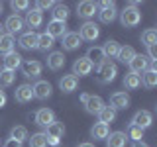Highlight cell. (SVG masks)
<instances>
[{"mask_svg": "<svg viewBox=\"0 0 157 147\" xmlns=\"http://www.w3.org/2000/svg\"><path fill=\"white\" fill-rule=\"evenodd\" d=\"M141 43H144L145 47H151L157 43V29H145L144 33H141Z\"/></svg>", "mask_w": 157, "mask_h": 147, "instance_id": "e575fe53", "label": "cell"}, {"mask_svg": "<svg viewBox=\"0 0 157 147\" xmlns=\"http://www.w3.org/2000/svg\"><path fill=\"white\" fill-rule=\"evenodd\" d=\"M53 45H55V39L51 36H47V33L37 36V49L39 51H49V49H53Z\"/></svg>", "mask_w": 157, "mask_h": 147, "instance_id": "1f68e13d", "label": "cell"}, {"mask_svg": "<svg viewBox=\"0 0 157 147\" xmlns=\"http://www.w3.org/2000/svg\"><path fill=\"white\" fill-rule=\"evenodd\" d=\"M141 85L145 88H153L157 85V65L155 63H151V65L147 67V71L144 73V77H141Z\"/></svg>", "mask_w": 157, "mask_h": 147, "instance_id": "d6986e66", "label": "cell"}, {"mask_svg": "<svg viewBox=\"0 0 157 147\" xmlns=\"http://www.w3.org/2000/svg\"><path fill=\"white\" fill-rule=\"evenodd\" d=\"M108 134H110V127H108L106 124H100V122L90 127V135L94 137V139H106Z\"/></svg>", "mask_w": 157, "mask_h": 147, "instance_id": "f546056e", "label": "cell"}, {"mask_svg": "<svg viewBox=\"0 0 157 147\" xmlns=\"http://www.w3.org/2000/svg\"><path fill=\"white\" fill-rule=\"evenodd\" d=\"M47 67L51 71H59L65 67V53L63 51H51L47 55Z\"/></svg>", "mask_w": 157, "mask_h": 147, "instance_id": "2e32d148", "label": "cell"}, {"mask_svg": "<svg viewBox=\"0 0 157 147\" xmlns=\"http://www.w3.org/2000/svg\"><path fill=\"white\" fill-rule=\"evenodd\" d=\"M151 122H153V116H151L147 110H140V112H136L134 118H132V126L140 127V130H147V127L151 126Z\"/></svg>", "mask_w": 157, "mask_h": 147, "instance_id": "ba28073f", "label": "cell"}, {"mask_svg": "<svg viewBox=\"0 0 157 147\" xmlns=\"http://www.w3.org/2000/svg\"><path fill=\"white\" fill-rule=\"evenodd\" d=\"M86 59L92 63V67H100L102 63L106 61L104 53H102V47H90L86 51Z\"/></svg>", "mask_w": 157, "mask_h": 147, "instance_id": "603a6c76", "label": "cell"}, {"mask_svg": "<svg viewBox=\"0 0 157 147\" xmlns=\"http://www.w3.org/2000/svg\"><path fill=\"white\" fill-rule=\"evenodd\" d=\"M128 143V135L124 131H114V134H108L106 137V147H126Z\"/></svg>", "mask_w": 157, "mask_h": 147, "instance_id": "ffe728a7", "label": "cell"}, {"mask_svg": "<svg viewBox=\"0 0 157 147\" xmlns=\"http://www.w3.org/2000/svg\"><path fill=\"white\" fill-rule=\"evenodd\" d=\"M51 14H53V22H63L65 24L67 18H69V8L65 6V4H55Z\"/></svg>", "mask_w": 157, "mask_h": 147, "instance_id": "83f0119b", "label": "cell"}, {"mask_svg": "<svg viewBox=\"0 0 157 147\" xmlns=\"http://www.w3.org/2000/svg\"><path fill=\"white\" fill-rule=\"evenodd\" d=\"M120 22H122L124 28H136L137 24L141 22V12L136 8V4H130V6H126L124 10H122Z\"/></svg>", "mask_w": 157, "mask_h": 147, "instance_id": "6da1fadb", "label": "cell"}, {"mask_svg": "<svg viewBox=\"0 0 157 147\" xmlns=\"http://www.w3.org/2000/svg\"><path fill=\"white\" fill-rule=\"evenodd\" d=\"M10 6H12V10H28L29 2H26V0H18V2H16V0H14Z\"/></svg>", "mask_w": 157, "mask_h": 147, "instance_id": "ab89813d", "label": "cell"}, {"mask_svg": "<svg viewBox=\"0 0 157 147\" xmlns=\"http://www.w3.org/2000/svg\"><path fill=\"white\" fill-rule=\"evenodd\" d=\"M14 47H16V39H14V36H10V33H4V36L0 37V55L6 57L8 53L14 51Z\"/></svg>", "mask_w": 157, "mask_h": 147, "instance_id": "7402d4cb", "label": "cell"}, {"mask_svg": "<svg viewBox=\"0 0 157 147\" xmlns=\"http://www.w3.org/2000/svg\"><path fill=\"white\" fill-rule=\"evenodd\" d=\"M10 137H12V139H16L18 143H24V141L29 137V134H28V130L24 126H14L12 131H10Z\"/></svg>", "mask_w": 157, "mask_h": 147, "instance_id": "836d02e7", "label": "cell"}, {"mask_svg": "<svg viewBox=\"0 0 157 147\" xmlns=\"http://www.w3.org/2000/svg\"><path fill=\"white\" fill-rule=\"evenodd\" d=\"M98 36H100V29H98V26L94 22H85L81 26V32H78V37L85 39V41H94V39H98Z\"/></svg>", "mask_w": 157, "mask_h": 147, "instance_id": "8992f818", "label": "cell"}, {"mask_svg": "<svg viewBox=\"0 0 157 147\" xmlns=\"http://www.w3.org/2000/svg\"><path fill=\"white\" fill-rule=\"evenodd\" d=\"M55 6V2H51V0H39L37 2V10H47V8H53Z\"/></svg>", "mask_w": 157, "mask_h": 147, "instance_id": "b9f144b4", "label": "cell"}, {"mask_svg": "<svg viewBox=\"0 0 157 147\" xmlns=\"http://www.w3.org/2000/svg\"><path fill=\"white\" fill-rule=\"evenodd\" d=\"M124 86L128 90H136V88L141 86V77L140 75H134V73H128L124 77Z\"/></svg>", "mask_w": 157, "mask_h": 147, "instance_id": "d6a6232c", "label": "cell"}, {"mask_svg": "<svg viewBox=\"0 0 157 147\" xmlns=\"http://www.w3.org/2000/svg\"><path fill=\"white\" fill-rule=\"evenodd\" d=\"M41 22H43V14H41V10L33 8V10H29V12L26 14V24H28L29 28H32V32H33V28H39V26H41Z\"/></svg>", "mask_w": 157, "mask_h": 147, "instance_id": "484cf974", "label": "cell"}, {"mask_svg": "<svg viewBox=\"0 0 157 147\" xmlns=\"http://www.w3.org/2000/svg\"><path fill=\"white\" fill-rule=\"evenodd\" d=\"M41 63L39 61H24L22 63V73H24V77L26 78H37L39 75H41Z\"/></svg>", "mask_w": 157, "mask_h": 147, "instance_id": "9c48e42d", "label": "cell"}, {"mask_svg": "<svg viewBox=\"0 0 157 147\" xmlns=\"http://www.w3.org/2000/svg\"><path fill=\"white\" fill-rule=\"evenodd\" d=\"M18 43H20V47H22V49H28V51L37 49V33L29 29V32H26V33H22V36H20Z\"/></svg>", "mask_w": 157, "mask_h": 147, "instance_id": "5bb4252c", "label": "cell"}, {"mask_svg": "<svg viewBox=\"0 0 157 147\" xmlns=\"http://www.w3.org/2000/svg\"><path fill=\"white\" fill-rule=\"evenodd\" d=\"M130 106V96L126 92H114L110 96V108L112 110H126Z\"/></svg>", "mask_w": 157, "mask_h": 147, "instance_id": "9a60e30c", "label": "cell"}, {"mask_svg": "<svg viewBox=\"0 0 157 147\" xmlns=\"http://www.w3.org/2000/svg\"><path fill=\"white\" fill-rule=\"evenodd\" d=\"M118 75V67L114 65L112 61H104L100 67H98V81L108 85V82H112Z\"/></svg>", "mask_w": 157, "mask_h": 147, "instance_id": "3957f363", "label": "cell"}, {"mask_svg": "<svg viewBox=\"0 0 157 147\" xmlns=\"http://www.w3.org/2000/svg\"><path fill=\"white\" fill-rule=\"evenodd\" d=\"M81 41L82 39L78 37L77 32H67L65 36H63V49H65V51H75V49L81 47Z\"/></svg>", "mask_w": 157, "mask_h": 147, "instance_id": "e0dca14e", "label": "cell"}, {"mask_svg": "<svg viewBox=\"0 0 157 147\" xmlns=\"http://www.w3.org/2000/svg\"><path fill=\"white\" fill-rule=\"evenodd\" d=\"M29 139V147H47V137L45 134H33Z\"/></svg>", "mask_w": 157, "mask_h": 147, "instance_id": "74e56055", "label": "cell"}, {"mask_svg": "<svg viewBox=\"0 0 157 147\" xmlns=\"http://www.w3.org/2000/svg\"><path fill=\"white\" fill-rule=\"evenodd\" d=\"M24 28V20L18 16V14H12V16L6 18V24H4V29H8L10 36H14V33H20Z\"/></svg>", "mask_w": 157, "mask_h": 147, "instance_id": "ac0fdd59", "label": "cell"}, {"mask_svg": "<svg viewBox=\"0 0 157 147\" xmlns=\"http://www.w3.org/2000/svg\"><path fill=\"white\" fill-rule=\"evenodd\" d=\"M132 147H149V145H147L145 141H134V145H132Z\"/></svg>", "mask_w": 157, "mask_h": 147, "instance_id": "f6af8a7d", "label": "cell"}, {"mask_svg": "<svg viewBox=\"0 0 157 147\" xmlns=\"http://www.w3.org/2000/svg\"><path fill=\"white\" fill-rule=\"evenodd\" d=\"M92 63L88 61L86 57H78L75 63H73V75H78V77H86V75H90L92 73Z\"/></svg>", "mask_w": 157, "mask_h": 147, "instance_id": "52a82bcc", "label": "cell"}, {"mask_svg": "<svg viewBox=\"0 0 157 147\" xmlns=\"http://www.w3.org/2000/svg\"><path fill=\"white\" fill-rule=\"evenodd\" d=\"M20 65H22V57H20L16 51L8 53V55L4 57V71H12V73H16V69H18Z\"/></svg>", "mask_w": 157, "mask_h": 147, "instance_id": "d4e9b609", "label": "cell"}, {"mask_svg": "<svg viewBox=\"0 0 157 147\" xmlns=\"http://www.w3.org/2000/svg\"><path fill=\"white\" fill-rule=\"evenodd\" d=\"M98 120H100V124H112V122L116 120V110H112L110 106H104L100 112H98Z\"/></svg>", "mask_w": 157, "mask_h": 147, "instance_id": "4dcf8cb0", "label": "cell"}, {"mask_svg": "<svg viewBox=\"0 0 157 147\" xmlns=\"http://www.w3.org/2000/svg\"><path fill=\"white\" fill-rule=\"evenodd\" d=\"M147 61H151V63L157 61V47H155V45L147 47Z\"/></svg>", "mask_w": 157, "mask_h": 147, "instance_id": "60d3db41", "label": "cell"}, {"mask_svg": "<svg viewBox=\"0 0 157 147\" xmlns=\"http://www.w3.org/2000/svg\"><path fill=\"white\" fill-rule=\"evenodd\" d=\"M2 36H4V26L0 24V37H2Z\"/></svg>", "mask_w": 157, "mask_h": 147, "instance_id": "7dc6e473", "label": "cell"}, {"mask_svg": "<svg viewBox=\"0 0 157 147\" xmlns=\"http://www.w3.org/2000/svg\"><path fill=\"white\" fill-rule=\"evenodd\" d=\"M14 81H16V73H12V71H0V88L14 85Z\"/></svg>", "mask_w": 157, "mask_h": 147, "instance_id": "8d00e7d4", "label": "cell"}, {"mask_svg": "<svg viewBox=\"0 0 157 147\" xmlns=\"http://www.w3.org/2000/svg\"><path fill=\"white\" fill-rule=\"evenodd\" d=\"M98 6H100V10H98V18H100L102 24H112V22H114L116 16H118L116 4H114V2H110V0H104V2H100Z\"/></svg>", "mask_w": 157, "mask_h": 147, "instance_id": "7a4b0ae2", "label": "cell"}, {"mask_svg": "<svg viewBox=\"0 0 157 147\" xmlns=\"http://www.w3.org/2000/svg\"><path fill=\"white\" fill-rule=\"evenodd\" d=\"M45 130H47L45 135H47V137H55V139H61L63 134H65V126H63L61 122H53V124L47 126Z\"/></svg>", "mask_w": 157, "mask_h": 147, "instance_id": "f1b7e54d", "label": "cell"}, {"mask_svg": "<svg viewBox=\"0 0 157 147\" xmlns=\"http://www.w3.org/2000/svg\"><path fill=\"white\" fill-rule=\"evenodd\" d=\"M4 147H22V143H18L16 139H12V137H8L6 143H4Z\"/></svg>", "mask_w": 157, "mask_h": 147, "instance_id": "7bdbcfd3", "label": "cell"}, {"mask_svg": "<svg viewBox=\"0 0 157 147\" xmlns=\"http://www.w3.org/2000/svg\"><path fill=\"white\" fill-rule=\"evenodd\" d=\"M77 86H78V77H75V75H65L59 81V88H61L63 92H75L77 90Z\"/></svg>", "mask_w": 157, "mask_h": 147, "instance_id": "44dd1931", "label": "cell"}, {"mask_svg": "<svg viewBox=\"0 0 157 147\" xmlns=\"http://www.w3.org/2000/svg\"><path fill=\"white\" fill-rule=\"evenodd\" d=\"M134 57H136V49L130 47V45H126V47H120V53H118L116 59H120L122 63H130Z\"/></svg>", "mask_w": 157, "mask_h": 147, "instance_id": "d590c367", "label": "cell"}, {"mask_svg": "<svg viewBox=\"0 0 157 147\" xmlns=\"http://www.w3.org/2000/svg\"><path fill=\"white\" fill-rule=\"evenodd\" d=\"M126 135H128V139L141 141V137H144V130H140V127H136V126L130 124V127H128V131H126Z\"/></svg>", "mask_w": 157, "mask_h": 147, "instance_id": "f35d334b", "label": "cell"}, {"mask_svg": "<svg viewBox=\"0 0 157 147\" xmlns=\"http://www.w3.org/2000/svg\"><path fill=\"white\" fill-rule=\"evenodd\" d=\"M45 33L51 36L53 39H55V37H63L67 33V26L63 22H53V20H51V22L47 24V32Z\"/></svg>", "mask_w": 157, "mask_h": 147, "instance_id": "cb8c5ba5", "label": "cell"}, {"mask_svg": "<svg viewBox=\"0 0 157 147\" xmlns=\"http://www.w3.org/2000/svg\"><path fill=\"white\" fill-rule=\"evenodd\" d=\"M96 12H98V4L92 2V0H82V2L77 4V16L82 20H90Z\"/></svg>", "mask_w": 157, "mask_h": 147, "instance_id": "5b68a950", "label": "cell"}, {"mask_svg": "<svg viewBox=\"0 0 157 147\" xmlns=\"http://www.w3.org/2000/svg\"><path fill=\"white\" fill-rule=\"evenodd\" d=\"M55 122V112L49 110V108H39L36 112V124L41 126V127H47Z\"/></svg>", "mask_w": 157, "mask_h": 147, "instance_id": "30bf717a", "label": "cell"}, {"mask_svg": "<svg viewBox=\"0 0 157 147\" xmlns=\"http://www.w3.org/2000/svg\"><path fill=\"white\" fill-rule=\"evenodd\" d=\"M4 106H6V92L0 90V108H4Z\"/></svg>", "mask_w": 157, "mask_h": 147, "instance_id": "ee69618b", "label": "cell"}, {"mask_svg": "<svg viewBox=\"0 0 157 147\" xmlns=\"http://www.w3.org/2000/svg\"><path fill=\"white\" fill-rule=\"evenodd\" d=\"M32 88H33V98H39V100H47L53 90L51 82H47V81H37Z\"/></svg>", "mask_w": 157, "mask_h": 147, "instance_id": "8fae6325", "label": "cell"}, {"mask_svg": "<svg viewBox=\"0 0 157 147\" xmlns=\"http://www.w3.org/2000/svg\"><path fill=\"white\" fill-rule=\"evenodd\" d=\"M128 65H130V69H132L130 73H134V75H144V73L147 71V67H149V61H147L145 55H137L136 53V57L132 59Z\"/></svg>", "mask_w": 157, "mask_h": 147, "instance_id": "7c38bea8", "label": "cell"}, {"mask_svg": "<svg viewBox=\"0 0 157 147\" xmlns=\"http://www.w3.org/2000/svg\"><path fill=\"white\" fill-rule=\"evenodd\" d=\"M14 98H16V102H20V104H28V102H32V98H33L32 85H20L16 88V92H14Z\"/></svg>", "mask_w": 157, "mask_h": 147, "instance_id": "4fadbf2b", "label": "cell"}, {"mask_svg": "<svg viewBox=\"0 0 157 147\" xmlns=\"http://www.w3.org/2000/svg\"><path fill=\"white\" fill-rule=\"evenodd\" d=\"M0 12H2V2H0Z\"/></svg>", "mask_w": 157, "mask_h": 147, "instance_id": "c3c4849f", "label": "cell"}, {"mask_svg": "<svg viewBox=\"0 0 157 147\" xmlns=\"http://www.w3.org/2000/svg\"><path fill=\"white\" fill-rule=\"evenodd\" d=\"M120 43L114 41V39H108V41L104 43V47H102V53H104L106 59H116L118 53H120Z\"/></svg>", "mask_w": 157, "mask_h": 147, "instance_id": "4316f807", "label": "cell"}, {"mask_svg": "<svg viewBox=\"0 0 157 147\" xmlns=\"http://www.w3.org/2000/svg\"><path fill=\"white\" fill-rule=\"evenodd\" d=\"M78 147H94V143H90V141H86V143H81Z\"/></svg>", "mask_w": 157, "mask_h": 147, "instance_id": "bcb514c9", "label": "cell"}, {"mask_svg": "<svg viewBox=\"0 0 157 147\" xmlns=\"http://www.w3.org/2000/svg\"><path fill=\"white\" fill-rule=\"evenodd\" d=\"M81 102L85 104V110L88 114H98L104 108V100L94 94H81Z\"/></svg>", "mask_w": 157, "mask_h": 147, "instance_id": "277c9868", "label": "cell"}]
</instances>
